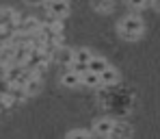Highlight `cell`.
<instances>
[{
  "label": "cell",
  "mask_w": 160,
  "mask_h": 139,
  "mask_svg": "<svg viewBox=\"0 0 160 139\" xmlns=\"http://www.w3.org/2000/svg\"><path fill=\"white\" fill-rule=\"evenodd\" d=\"M108 67H110V65H108V61H106V59H102V56H93V61L89 63V72H91V74H95V76H102Z\"/></svg>",
  "instance_id": "cell-6"
},
{
  "label": "cell",
  "mask_w": 160,
  "mask_h": 139,
  "mask_svg": "<svg viewBox=\"0 0 160 139\" xmlns=\"http://www.w3.org/2000/svg\"><path fill=\"white\" fill-rule=\"evenodd\" d=\"M112 126H115V120L110 117H100L93 122V133L100 135V137H110L112 135Z\"/></svg>",
  "instance_id": "cell-3"
},
{
  "label": "cell",
  "mask_w": 160,
  "mask_h": 139,
  "mask_svg": "<svg viewBox=\"0 0 160 139\" xmlns=\"http://www.w3.org/2000/svg\"><path fill=\"white\" fill-rule=\"evenodd\" d=\"M93 61V55L87 50V48H78V50H74L72 52V63H76V65H89ZM69 63V65H72Z\"/></svg>",
  "instance_id": "cell-5"
},
{
  "label": "cell",
  "mask_w": 160,
  "mask_h": 139,
  "mask_svg": "<svg viewBox=\"0 0 160 139\" xmlns=\"http://www.w3.org/2000/svg\"><path fill=\"white\" fill-rule=\"evenodd\" d=\"M43 9H46L50 20H58V22H63L67 18V13H69V4L67 2H50V4H43Z\"/></svg>",
  "instance_id": "cell-2"
},
{
  "label": "cell",
  "mask_w": 160,
  "mask_h": 139,
  "mask_svg": "<svg viewBox=\"0 0 160 139\" xmlns=\"http://www.w3.org/2000/svg\"><path fill=\"white\" fill-rule=\"evenodd\" d=\"M39 89H41V76H39V74H35V76L24 85V91H26V96H35Z\"/></svg>",
  "instance_id": "cell-9"
},
{
  "label": "cell",
  "mask_w": 160,
  "mask_h": 139,
  "mask_svg": "<svg viewBox=\"0 0 160 139\" xmlns=\"http://www.w3.org/2000/svg\"><path fill=\"white\" fill-rule=\"evenodd\" d=\"M152 7H154V9H156V11H160V2H154V4H152Z\"/></svg>",
  "instance_id": "cell-14"
},
{
  "label": "cell",
  "mask_w": 160,
  "mask_h": 139,
  "mask_svg": "<svg viewBox=\"0 0 160 139\" xmlns=\"http://www.w3.org/2000/svg\"><path fill=\"white\" fill-rule=\"evenodd\" d=\"M82 85H89V87H100V76H95V74H91V72H84L82 74Z\"/></svg>",
  "instance_id": "cell-10"
},
{
  "label": "cell",
  "mask_w": 160,
  "mask_h": 139,
  "mask_svg": "<svg viewBox=\"0 0 160 139\" xmlns=\"http://www.w3.org/2000/svg\"><path fill=\"white\" fill-rule=\"evenodd\" d=\"M65 139H91V133H87V131H82V128H76V131L67 133Z\"/></svg>",
  "instance_id": "cell-11"
},
{
  "label": "cell",
  "mask_w": 160,
  "mask_h": 139,
  "mask_svg": "<svg viewBox=\"0 0 160 139\" xmlns=\"http://www.w3.org/2000/svg\"><path fill=\"white\" fill-rule=\"evenodd\" d=\"M117 81H119V72H117V70H115L112 65H110V67H108L106 72H104V74L100 76V83H102V85H106V87L115 85Z\"/></svg>",
  "instance_id": "cell-8"
},
{
  "label": "cell",
  "mask_w": 160,
  "mask_h": 139,
  "mask_svg": "<svg viewBox=\"0 0 160 139\" xmlns=\"http://www.w3.org/2000/svg\"><path fill=\"white\" fill-rule=\"evenodd\" d=\"M61 83L65 85V87H80V85H82V76L76 74L74 70H67V72L61 76Z\"/></svg>",
  "instance_id": "cell-7"
},
{
  "label": "cell",
  "mask_w": 160,
  "mask_h": 139,
  "mask_svg": "<svg viewBox=\"0 0 160 139\" xmlns=\"http://www.w3.org/2000/svg\"><path fill=\"white\" fill-rule=\"evenodd\" d=\"M98 11H102V13H110L112 9H115V4L112 2H98V4H93Z\"/></svg>",
  "instance_id": "cell-12"
},
{
  "label": "cell",
  "mask_w": 160,
  "mask_h": 139,
  "mask_svg": "<svg viewBox=\"0 0 160 139\" xmlns=\"http://www.w3.org/2000/svg\"><path fill=\"white\" fill-rule=\"evenodd\" d=\"M132 137V126L128 122H115L110 139H130Z\"/></svg>",
  "instance_id": "cell-4"
},
{
  "label": "cell",
  "mask_w": 160,
  "mask_h": 139,
  "mask_svg": "<svg viewBox=\"0 0 160 139\" xmlns=\"http://www.w3.org/2000/svg\"><path fill=\"white\" fill-rule=\"evenodd\" d=\"M7 107H9V102H7V96H4V94H0V111H2V109H7Z\"/></svg>",
  "instance_id": "cell-13"
},
{
  "label": "cell",
  "mask_w": 160,
  "mask_h": 139,
  "mask_svg": "<svg viewBox=\"0 0 160 139\" xmlns=\"http://www.w3.org/2000/svg\"><path fill=\"white\" fill-rule=\"evenodd\" d=\"M117 28H119V33H121V37H123V39L134 41V39H138V37L143 35V28H145V26H143L141 15H134V13H130V15H126L123 20H119Z\"/></svg>",
  "instance_id": "cell-1"
}]
</instances>
